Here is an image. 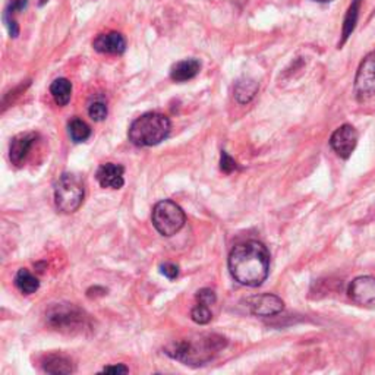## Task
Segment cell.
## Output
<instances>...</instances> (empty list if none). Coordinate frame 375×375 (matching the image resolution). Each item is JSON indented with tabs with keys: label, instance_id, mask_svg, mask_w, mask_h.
I'll use <instances>...</instances> for the list:
<instances>
[{
	"label": "cell",
	"instance_id": "obj_18",
	"mask_svg": "<svg viewBox=\"0 0 375 375\" xmlns=\"http://www.w3.org/2000/svg\"><path fill=\"white\" fill-rule=\"evenodd\" d=\"M50 94L55 103L60 107L66 106L71 101L72 96V84L66 78H59L56 81H53L50 85Z\"/></svg>",
	"mask_w": 375,
	"mask_h": 375
},
{
	"label": "cell",
	"instance_id": "obj_23",
	"mask_svg": "<svg viewBox=\"0 0 375 375\" xmlns=\"http://www.w3.org/2000/svg\"><path fill=\"white\" fill-rule=\"evenodd\" d=\"M107 106L103 100H94L90 106H88V115L90 117L94 120V122H101L107 117Z\"/></svg>",
	"mask_w": 375,
	"mask_h": 375
},
{
	"label": "cell",
	"instance_id": "obj_29",
	"mask_svg": "<svg viewBox=\"0 0 375 375\" xmlns=\"http://www.w3.org/2000/svg\"><path fill=\"white\" fill-rule=\"evenodd\" d=\"M46 2H49V0H42V2H40V5H44Z\"/></svg>",
	"mask_w": 375,
	"mask_h": 375
},
{
	"label": "cell",
	"instance_id": "obj_15",
	"mask_svg": "<svg viewBox=\"0 0 375 375\" xmlns=\"http://www.w3.org/2000/svg\"><path fill=\"white\" fill-rule=\"evenodd\" d=\"M360 5H362V0H352L349 9H347L344 21H343L342 40L339 43V47H342L347 42V38H349L352 35V33L355 31L358 18H359V12H360Z\"/></svg>",
	"mask_w": 375,
	"mask_h": 375
},
{
	"label": "cell",
	"instance_id": "obj_6",
	"mask_svg": "<svg viewBox=\"0 0 375 375\" xmlns=\"http://www.w3.org/2000/svg\"><path fill=\"white\" fill-rule=\"evenodd\" d=\"M47 323L59 331L63 333H78L83 331L88 318L85 314L72 303H56L53 305L46 314Z\"/></svg>",
	"mask_w": 375,
	"mask_h": 375
},
{
	"label": "cell",
	"instance_id": "obj_5",
	"mask_svg": "<svg viewBox=\"0 0 375 375\" xmlns=\"http://www.w3.org/2000/svg\"><path fill=\"white\" fill-rule=\"evenodd\" d=\"M151 220L156 227V231L163 236H173L176 235L182 227L185 226L186 216L181 206H178L175 201L163 199L153 208Z\"/></svg>",
	"mask_w": 375,
	"mask_h": 375
},
{
	"label": "cell",
	"instance_id": "obj_21",
	"mask_svg": "<svg viewBox=\"0 0 375 375\" xmlns=\"http://www.w3.org/2000/svg\"><path fill=\"white\" fill-rule=\"evenodd\" d=\"M68 129H69V137L74 142H84L91 137L90 126L84 122V120L78 117H74L71 120Z\"/></svg>",
	"mask_w": 375,
	"mask_h": 375
},
{
	"label": "cell",
	"instance_id": "obj_3",
	"mask_svg": "<svg viewBox=\"0 0 375 375\" xmlns=\"http://www.w3.org/2000/svg\"><path fill=\"white\" fill-rule=\"evenodd\" d=\"M170 120L167 116L150 112L140 116L129 128V140L137 147H153L165 141L170 133Z\"/></svg>",
	"mask_w": 375,
	"mask_h": 375
},
{
	"label": "cell",
	"instance_id": "obj_2",
	"mask_svg": "<svg viewBox=\"0 0 375 375\" xmlns=\"http://www.w3.org/2000/svg\"><path fill=\"white\" fill-rule=\"evenodd\" d=\"M226 344L227 340L220 334H194L170 343L166 347V353L186 365H204L216 358Z\"/></svg>",
	"mask_w": 375,
	"mask_h": 375
},
{
	"label": "cell",
	"instance_id": "obj_13",
	"mask_svg": "<svg viewBox=\"0 0 375 375\" xmlns=\"http://www.w3.org/2000/svg\"><path fill=\"white\" fill-rule=\"evenodd\" d=\"M125 169L120 165L106 163L101 165L96 173V178L103 188H110V190H120L124 186Z\"/></svg>",
	"mask_w": 375,
	"mask_h": 375
},
{
	"label": "cell",
	"instance_id": "obj_28",
	"mask_svg": "<svg viewBox=\"0 0 375 375\" xmlns=\"http://www.w3.org/2000/svg\"><path fill=\"white\" fill-rule=\"evenodd\" d=\"M315 2H319V3H328V2H331V0H315Z\"/></svg>",
	"mask_w": 375,
	"mask_h": 375
},
{
	"label": "cell",
	"instance_id": "obj_4",
	"mask_svg": "<svg viewBox=\"0 0 375 375\" xmlns=\"http://www.w3.org/2000/svg\"><path fill=\"white\" fill-rule=\"evenodd\" d=\"M84 183L72 173H63L55 185V203L62 212H75L83 206Z\"/></svg>",
	"mask_w": 375,
	"mask_h": 375
},
{
	"label": "cell",
	"instance_id": "obj_20",
	"mask_svg": "<svg viewBox=\"0 0 375 375\" xmlns=\"http://www.w3.org/2000/svg\"><path fill=\"white\" fill-rule=\"evenodd\" d=\"M15 286L25 294H31L38 290L40 281L38 278L31 274L28 270L21 269L15 276Z\"/></svg>",
	"mask_w": 375,
	"mask_h": 375
},
{
	"label": "cell",
	"instance_id": "obj_8",
	"mask_svg": "<svg viewBox=\"0 0 375 375\" xmlns=\"http://www.w3.org/2000/svg\"><path fill=\"white\" fill-rule=\"evenodd\" d=\"M358 144V132L352 125H343L333 132L330 145L342 158H349Z\"/></svg>",
	"mask_w": 375,
	"mask_h": 375
},
{
	"label": "cell",
	"instance_id": "obj_14",
	"mask_svg": "<svg viewBox=\"0 0 375 375\" xmlns=\"http://www.w3.org/2000/svg\"><path fill=\"white\" fill-rule=\"evenodd\" d=\"M201 63L197 59H185L172 66L170 78L175 83H186L199 74Z\"/></svg>",
	"mask_w": 375,
	"mask_h": 375
},
{
	"label": "cell",
	"instance_id": "obj_10",
	"mask_svg": "<svg viewBox=\"0 0 375 375\" xmlns=\"http://www.w3.org/2000/svg\"><path fill=\"white\" fill-rule=\"evenodd\" d=\"M347 294L358 305H375V277H356L347 288Z\"/></svg>",
	"mask_w": 375,
	"mask_h": 375
},
{
	"label": "cell",
	"instance_id": "obj_17",
	"mask_svg": "<svg viewBox=\"0 0 375 375\" xmlns=\"http://www.w3.org/2000/svg\"><path fill=\"white\" fill-rule=\"evenodd\" d=\"M43 369L47 374H71L75 371L68 358L60 355H49L43 360Z\"/></svg>",
	"mask_w": 375,
	"mask_h": 375
},
{
	"label": "cell",
	"instance_id": "obj_24",
	"mask_svg": "<svg viewBox=\"0 0 375 375\" xmlns=\"http://www.w3.org/2000/svg\"><path fill=\"white\" fill-rule=\"evenodd\" d=\"M197 302L198 303H203V305H207V306H212L214 303H216L217 301V297L216 293H214V290L208 289V288H204L197 292Z\"/></svg>",
	"mask_w": 375,
	"mask_h": 375
},
{
	"label": "cell",
	"instance_id": "obj_25",
	"mask_svg": "<svg viewBox=\"0 0 375 375\" xmlns=\"http://www.w3.org/2000/svg\"><path fill=\"white\" fill-rule=\"evenodd\" d=\"M220 169L224 172V173H232L233 170L238 169V165L235 160L227 154L226 151L222 153V160H220Z\"/></svg>",
	"mask_w": 375,
	"mask_h": 375
},
{
	"label": "cell",
	"instance_id": "obj_19",
	"mask_svg": "<svg viewBox=\"0 0 375 375\" xmlns=\"http://www.w3.org/2000/svg\"><path fill=\"white\" fill-rule=\"evenodd\" d=\"M26 5H28V0H12V2L8 5V8L5 10V15H3V21L8 26V31H9L10 37H18L19 28H18L15 15L19 10H24L26 8Z\"/></svg>",
	"mask_w": 375,
	"mask_h": 375
},
{
	"label": "cell",
	"instance_id": "obj_26",
	"mask_svg": "<svg viewBox=\"0 0 375 375\" xmlns=\"http://www.w3.org/2000/svg\"><path fill=\"white\" fill-rule=\"evenodd\" d=\"M160 273H162L165 277L173 280L179 276V267L176 264L166 262V264L160 265Z\"/></svg>",
	"mask_w": 375,
	"mask_h": 375
},
{
	"label": "cell",
	"instance_id": "obj_1",
	"mask_svg": "<svg viewBox=\"0 0 375 375\" xmlns=\"http://www.w3.org/2000/svg\"><path fill=\"white\" fill-rule=\"evenodd\" d=\"M227 264L238 283L257 288L269 277L270 253L258 240H248L232 249Z\"/></svg>",
	"mask_w": 375,
	"mask_h": 375
},
{
	"label": "cell",
	"instance_id": "obj_11",
	"mask_svg": "<svg viewBox=\"0 0 375 375\" xmlns=\"http://www.w3.org/2000/svg\"><path fill=\"white\" fill-rule=\"evenodd\" d=\"M38 135L34 132H26V133H19L15 138L12 140L10 147H9V157L10 162L17 166H21L25 158L28 157L34 142L37 141Z\"/></svg>",
	"mask_w": 375,
	"mask_h": 375
},
{
	"label": "cell",
	"instance_id": "obj_16",
	"mask_svg": "<svg viewBox=\"0 0 375 375\" xmlns=\"http://www.w3.org/2000/svg\"><path fill=\"white\" fill-rule=\"evenodd\" d=\"M258 92V83L253 79H239L235 85V99L239 104H248Z\"/></svg>",
	"mask_w": 375,
	"mask_h": 375
},
{
	"label": "cell",
	"instance_id": "obj_9",
	"mask_svg": "<svg viewBox=\"0 0 375 375\" xmlns=\"http://www.w3.org/2000/svg\"><path fill=\"white\" fill-rule=\"evenodd\" d=\"M247 306L249 308V311L253 315L272 317L283 311L285 303L278 297H276V294L262 293V294H256V297L248 298Z\"/></svg>",
	"mask_w": 375,
	"mask_h": 375
},
{
	"label": "cell",
	"instance_id": "obj_22",
	"mask_svg": "<svg viewBox=\"0 0 375 375\" xmlns=\"http://www.w3.org/2000/svg\"><path fill=\"white\" fill-rule=\"evenodd\" d=\"M191 318L197 324H208L212 318L210 306L197 302V305L192 308V311H191Z\"/></svg>",
	"mask_w": 375,
	"mask_h": 375
},
{
	"label": "cell",
	"instance_id": "obj_12",
	"mask_svg": "<svg viewBox=\"0 0 375 375\" xmlns=\"http://www.w3.org/2000/svg\"><path fill=\"white\" fill-rule=\"evenodd\" d=\"M92 47L104 55H122L126 49V40L120 33H106L96 37Z\"/></svg>",
	"mask_w": 375,
	"mask_h": 375
},
{
	"label": "cell",
	"instance_id": "obj_7",
	"mask_svg": "<svg viewBox=\"0 0 375 375\" xmlns=\"http://www.w3.org/2000/svg\"><path fill=\"white\" fill-rule=\"evenodd\" d=\"M355 92L358 100H367L375 94V51L359 65L355 78Z\"/></svg>",
	"mask_w": 375,
	"mask_h": 375
},
{
	"label": "cell",
	"instance_id": "obj_27",
	"mask_svg": "<svg viewBox=\"0 0 375 375\" xmlns=\"http://www.w3.org/2000/svg\"><path fill=\"white\" fill-rule=\"evenodd\" d=\"M103 372H113V374H126L129 372V368L122 365V364H119V365H110V367H106L103 369Z\"/></svg>",
	"mask_w": 375,
	"mask_h": 375
}]
</instances>
